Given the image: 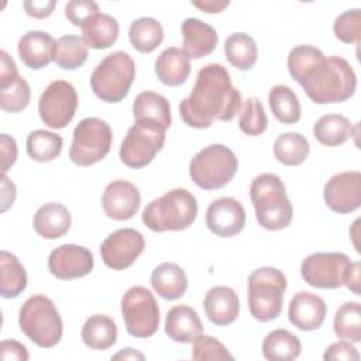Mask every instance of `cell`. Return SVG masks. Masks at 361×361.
Returning <instances> with one entry per match:
<instances>
[{
	"mask_svg": "<svg viewBox=\"0 0 361 361\" xmlns=\"http://www.w3.org/2000/svg\"><path fill=\"white\" fill-rule=\"evenodd\" d=\"M224 54L234 68L240 71H250L257 62L258 49L250 34L234 32L224 41Z\"/></svg>",
	"mask_w": 361,
	"mask_h": 361,
	"instance_id": "35",
	"label": "cell"
},
{
	"mask_svg": "<svg viewBox=\"0 0 361 361\" xmlns=\"http://www.w3.org/2000/svg\"><path fill=\"white\" fill-rule=\"evenodd\" d=\"M203 307L207 319L216 326H228L237 320L240 300L235 290L230 286H213L207 290Z\"/></svg>",
	"mask_w": 361,
	"mask_h": 361,
	"instance_id": "21",
	"label": "cell"
},
{
	"mask_svg": "<svg viewBox=\"0 0 361 361\" xmlns=\"http://www.w3.org/2000/svg\"><path fill=\"white\" fill-rule=\"evenodd\" d=\"M78 109L75 87L66 80H54L41 93L38 113L45 126L54 130L66 127Z\"/></svg>",
	"mask_w": 361,
	"mask_h": 361,
	"instance_id": "12",
	"label": "cell"
},
{
	"mask_svg": "<svg viewBox=\"0 0 361 361\" xmlns=\"http://www.w3.org/2000/svg\"><path fill=\"white\" fill-rule=\"evenodd\" d=\"M145 240L135 228H118L110 233L100 245L103 262L116 271L131 267L142 254Z\"/></svg>",
	"mask_w": 361,
	"mask_h": 361,
	"instance_id": "14",
	"label": "cell"
},
{
	"mask_svg": "<svg viewBox=\"0 0 361 361\" xmlns=\"http://www.w3.org/2000/svg\"><path fill=\"white\" fill-rule=\"evenodd\" d=\"M155 75L166 86H180L190 75V58L183 49L169 47L155 59Z\"/></svg>",
	"mask_w": 361,
	"mask_h": 361,
	"instance_id": "25",
	"label": "cell"
},
{
	"mask_svg": "<svg viewBox=\"0 0 361 361\" xmlns=\"http://www.w3.org/2000/svg\"><path fill=\"white\" fill-rule=\"evenodd\" d=\"M165 128L154 121H135L120 145V159L128 168L147 166L162 149Z\"/></svg>",
	"mask_w": 361,
	"mask_h": 361,
	"instance_id": "10",
	"label": "cell"
},
{
	"mask_svg": "<svg viewBox=\"0 0 361 361\" xmlns=\"http://www.w3.org/2000/svg\"><path fill=\"white\" fill-rule=\"evenodd\" d=\"M310 151L309 141L300 133H283L274 142L275 158L288 166H296L305 162Z\"/></svg>",
	"mask_w": 361,
	"mask_h": 361,
	"instance_id": "37",
	"label": "cell"
},
{
	"mask_svg": "<svg viewBox=\"0 0 361 361\" xmlns=\"http://www.w3.org/2000/svg\"><path fill=\"white\" fill-rule=\"evenodd\" d=\"M343 285H345L354 295H361L360 293V262L358 261L350 262Z\"/></svg>",
	"mask_w": 361,
	"mask_h": 361,
	"instance_id": "50",
	"label": "cell"
},
{
	"mask_svg": "<svg viewBox=\"0 0 361 361\" xmlns=\"http://www.w3.org/2000/svg\"><path fill=\"white\" fill-rule=\"evenodd\" d=\"M193 6L199 10L213 14V13H221L227 6L228 1H217V0H203V1H193Z\"/></svg>",
	"mask_w": 361,
	"mask_h": 361,
	"instance_id": "52",
	"label": "cell"
},
{
	"mask_svg": "<svg viewBox=\"0 0 361 361\" xmlns=\"http://www.w3.org/2000/svg\"><path fill=\"white\" fill-rule=\"evenodd\" d=\"M206 226L219 237H233L245 226V210L234 197H219L206 210Z\"/></svg>",
	"mask_w": 361,
	"mask_h": 361,
	"instance_id": "17",
	"label": "cell"
},
{
	"mask_svg": "<svg viewBox=\"0 0 361 361\" xmlns=\"http://www.w3.org/2000/svg\"><path fill=\"white\" fill-rule=\"evenodd\" d=\"M288 281L282 271L274 267H261L248 278V307L255 320H275L283 306V293Z\"/></svg>",
	"mask_w": 361,
	"mask_h": 361,
	"instance_id": "6",
	"label": "cell"
},
{
	"mask_svg": "<svg viewBox=\"0 0 361 361\" xmlns=\"http://www.w3.org/2000/svg\"><path fill=\"white\" fill-rule=\"evenodd\" d=\"M165 333L176 343L189 344L203 333V324L193 307L188 305H178L171 307L166 313Z\"/></svg>",
	"mask_w": 361,
	"mask_h": 361,
	"instance_id": "23",
	"label": "cell"
},
{
	"mask_svg": "<svg viewBox=\"0 0 361 361\" xmlns=\"http://www.w3.org/2000/svg\"><path fill=\"white\" fill-rule=\"evenodd\" d=\"M21 331L38 347H55L63 334V323L55 303L45 295L30 296L18 313Z\"/></svg>",
	"mask_w": 361,
	"mask_h": 361,
	"instance_id": "5",
	"label": "cell"
},
{
	"mask_svg": "<svg viewBox=\"0 0 361 361\" xmlns=\"http://www.w3.org/2000/svg\"><path fill=\"white\" fill-rule=\"evenodd\" d=\"M135 79V63L123 51H116L104 56L93 69L90 87L93 93L106 103H118L130 92Z\"/></svg>",
	"mask_w": 361,
	"mask_h": 361,
	"instance_id": "7",
	"label": "cell"
},
{
	"mask_svg": "<svg viewBox=\"0 0 361 361\" xmlns=\"http://www.w3.org/2000/svg\"><path fill=\"white\" fill-rule=\"evenodd\" d=\"M25 13L34 18H45L52 14L56 1L54 0H31L23 3Z\"/></svg>",
	"mask_w": 361,
	"mask_h": 361,
	"instance_id": "48",
	"label": "cell"
},
{
	"mask_svg": "<svg viewBox=\"0 0 361 361\" xmlns=\"http://www.w3.org/2000/svg\"><path fill=\"white\" fill-rule=\"evenodd\" d=\"M31 99L30 85L23 76L0 85V107L7 113H18L24 110Z\"/></svg>",
	"mask_w": 361,
	"mask_h": 361,
	"instance_id": "40",
	"label": "cell"
},
{
	"mask_svg": "<svg viewBox=\"0 0 361 361\" xmlns=\"http://www.w3.org/2000/svg\"><path fill=\"white\" fill-rule=\"evenodd\" d=\"M323 197L327 207L338 214L355 212L361 206V173L345 171L333 175L323 188Z\"/></svg>",
	"mask_w": 361,
	"mask_h": 361,
	"instance_id": "15",
	"label": "cell"
},
{
	"mask_svg": "<svg viewBox=\"0 0 361 361\" xmlns=\"http://www.w3.org/2000/svg\"><path fill=\"white\" fill-rule=\"evenodd\" d=\"M261 350L269 361H292L300 355L302 344L289 330L276 329L265 336Z\"/></svg>",
	"mask_w": 361,
	"mask_h": 361,
	"instance_id": "30",
	"label": "cell"
},
{
	"mask_svg": "<svg viewBox=\"0 0 361 361\" xmlns=\"http://www.w3.org/2000/svg\"><path fill=\"white\" fill-rule=\"evenodd\" d=\"M272 114L282 124H295L300 120L302 107L296 93L286 85H275L268 93Z\"/></svg>",
	"mask_w": 361,
	"mask_h": 361,
	"instance_id": "33",
	"label": "cell"
},
{
	"mask_svg": "<svg viewBox=\"0 0 361 361\" xmlns=\"http://www.w3.org/2000/svg\"><path fill=\"white\" fill-rule=\"evenodd\" d=\"M99 13L97 3L92 0H71L65 6V16L75 27H83V24Z\"/></svg>",
	"mask_w": 361,
	"mask_h": 361,
	"instance_id": "44",
	"label": "cell"
},
{
	"mask_svg": "<svg viewBox=\"0 0 361 361\" xmlns=\"http://www.w3.org/2000/svg\"><path fill=\"white\" fill-rule=\"evenodd\" d=\"M17 76L20 75L13 58L6 51H1L0 52V85L13 80Z\"/></svg>",
	"mask_w": 361,
	"mask_h": 361,
	"instance_id": "49",
	"label": "cell"
},
{
	"mask_svg": "<svg viewBox=\"0 0 361 361\" xmlns=\"http://www.w3.org/2000/svg\"><path fill=\"white\" fill-rule=\"evenodd\" d=\"M183 51L192 59H200L214 51L219 42L217 31L207 23L189 17L182 23Z\"/></svg>",
	"mask_w": 361,
	"mask_h": 361,
	"instance_id": "22",
	"label": "cell"
},
{
	"mask_svg": "<svg viewBox=\"0 0 361 361\" xmlns=\"http://www.w3.org/2000/svg\"><path fill=\"white\" fill-rule=\"evenodd\" d=\"M288 71L317 104L341 103L357 89V75L341 56H326L313 45H298L288 55Z\"/></svg>",
	"mask_w": 361,
	"mask_h": 361,
	"instance_id": "1",
	"label": "cell"
},
{
	"mask_svg": "<svg viewBox=\"0 0 361 361\" xmlns=\"http://www.w3.org/2000/svg\"><path fill=\"white\" fill-rule=\"evenodd\" d=\"M55 44L54 37L45 31H28L18 39V56L27 68L42 69L54 61Z\"/></svg>",
	"mask_w": 361,
	"mask_h": 361,
	"instance_id": "20",
	"label": "cell"
},
{
	"mask_svg": "<svg viewBox=\"0 0 361 361\" xmlns=\"http://www.w3.org/2000/svg\"><path fill=\"white\" fill-rule=\"evenodd\" d=\"M151 285L162 299L175 300L185 295L188 276L178 264L162 262L152 269Z\"/></svg>",
	"mask_w": 361,
	"mask_h": 361,
	"instance_id": "26",
	"label": "cell"
},
{
	"mask_svg": "<svg viewBox=\"0 0 361 361\" xmlns=\"http://www.w3.org/2000/svg\"><path fill=\"white\" fill-rule=\"evenodd\" d=\"M87 59V45L83 37L68 34L56 39L54 62L65 69L75 71L80 68Z\"/></svg>",
	"mask_w": 361,
	"mask_h": 361,
	"instance_id": "36",
	"label": "cell"
},
{
	"mask_svg": "<svg viewBox=\"0 0 361 361\" xmlns=\"http://www.w3.org/2000/svg\"><path fill=\"white\" fill-rule=\"evenodd\" d=\"M197 216L196 197L185 188H175L151 200L142 210V223L152 231H180Z\"/></svg>",
	"mask_w": 361,
	"mask_h": 361,
	"instance_id": "4",
	"label": "cell"
},
{
	"mask_svg": "<svg viewBox=\"0 0 361 361\" xmlns=\"http://www.w3.org/2000/svg\"><path fill=\"white\" fill-rule=\"evenodd\" d=\"M333 330L341 340L361 341V305L358 302L343 303L333 319Z\"/></svg>",
	"mask_w": 361,
	"mask_h": 361,
	"instance_id": "39",
	"label": "cell"
},
{
	"mask_svg": "<svg viewBox=\"0 0 361 361\" xmlns=\"http://www.w3.org/2000/svg\"><path fill=\"white\" fill-rule=\"evenodd\" d=\"M121 314L126 330L137 338H147L155 334L159 324V307L144 286H131L121 298Z\"/></svg>",
	"mask_w": 361,
	"mask_h": 361,
	"instance_id": "11",
	"label": "cell"
},
{
	"mask_svg": "<svg viewBox=\"0 0 361 361\" xmlns=\"http://www.w3.org/2000/svg\"><path fill=\"white\" fill-rule=\"evenodd\" d=\"M27 288V272L18 258L6 251H0V295L6 299L17 298Z\"/></svg>",
	"mask_w": 361,
	"mask_h": 361,
	"instance_id": "31",
	"label": "cell"
},
{
	"mask_svg": "<svg viewBox=\"0 0 361 361\" xmlns=\"http://www.w3.org/2000/svg\"><path fill=\"white\" fill-rule=\"evenodd\" d=\"M128 39L134 49L141 54L155 51L164 39L161 23L152 17H140L130 24Z\"/></svg>",
	"mask_w": 361,
	"mask_h": 361,
	"instance_id": "32",
	"label": "cell"
},
{
	"mask_svg": "<svg viewBox=\"0 0 361 361\" xmlns=\"http://www.w3.org/2000/svg\"><path fill=\"white\" fill-rule=\"evenodd\" d=\"M94 267L92 252L82 245L62 244L54 248L48 257L49 272L62 281L86 276Z\"/></svg>",
	"mask_w": 361,
	"mask_h": 361,
	"instance_id": "16",
	"label": "cell"
},
{
	"mask_svg": "<svg viewBox=\"0 0 361 361\" xmlns=\"http://www.w3.org/2000/svg\"><path fill=\"white\" fill-rule=\"evenodd\" d=\"M82 341L92 350H107L117 341V326L106 314H93L83 323Z\"/></svg>",
	"mask_w": 361,
	"mask_h": 361,
	"instance_id": "29",
	"label": "cell"
},
{
	"mask_svg": "<svg viewBox=\"0 0 361 361\" xmlns=\"http://www.w3.org/2000/svg\"><path fill=\"white\" fill-rule=\"evenodd\" d=\"M192 358L196 361L203 360H233V354L227 350V347L219 341L216 337L200 334L193 341Z\"/></svg>",
	"mask_w": 361,
	"mask_h": 361,
	"instance_id": "43",
	"label": "cell"
},
{
	"mask_svg": "<svg viewBox=\"0 0 361 361\" xmlns=\"http://www.w3.org/2000/svg\"><path fill=\"white\" fill-rule=\"evenodd\" d=\"M334 35L345 44H358L361 41V10L351 8L341 13L333 24Z\"/></svg>",
	"mask_w": 361,
	"mask_h": 361,
	"instance_id": "42",
	"label": "cell"
},
{
	"mask_svg": "<svg viewBox=\"0 0 361 361\" xmlns=\"http://www.w3.org/2000/svg\"><path fill=\"white\" fill-rule=\"evenodd\" d=\"M0 357L4 361H27L30 354L24 344L16 340H3L0 344Z\"/></svg>",
	"mask_w": 361,
	"mask_h": 361,
	"instance_id": "46",
	"label": "cell"
},
{
	"mask_svg": "<svg viewBox=\"0 0 361 361\" xmlns=\"http://www.w3.org/2000/svg\"><path fill=\"white\" fill-rule=\"evenodd\" d=\"M144 354L134 348H123L117 354L111 355V360H144Z\"/></svg>",
	"mask_w": 361,
	"mask_h": 361,
	"instance_id": "53",
	"label": "cell"
},
{
	"mask_svg": "<svg viewBox=\"0 0 361 361\" xmlns=\"http://www.w3.org/2000/svg\"><path fill=\"white\" fill-rule=\"evenodd\" d=\"M240 130L251 137L262 134L268 127V118L258 97L251 96L243 102L238 118Z\"/></svg>",
	"mask_w": 361,
	"mask_h": 361,
	"instance_id": "41",
	"label": "cell"
},
{
	"mask_svg": "<svg viewBox=\"0 0 361 361\" xmlns=\"http://www.w3.org/2000/svg\"><path fill=\"white\" fill-rule=\"evenodd\" d=\"M82 32L87 47L94 49H106L117 41L120 25L113 16L97 13L83 24Z\"/></svg>",
	"mask_w": 361,
	"mask_h": 361,
	"instance_id": "28",
	"label": "cell"
},
{
	"mask_svg": "<svg viewBox=\"0 0 361 361\" xmlns=\"http://www.w3.org/2000/svg\"><path fill=\"white\" fill-rule=\"evenodd\" d=\"M350 262L344 252H314L302 261L300 274L313 288L337 289L344 283Z\"/></svg>",
	"mask_w": 361,
	"mask_h": 361,
	"instance_id": "13",
	"label": "cell"
},
{
	"mask_svg": "<svg viewBox=\"0 0 361 361\" xmlns=\"http://www.w3.org/2000/svg\"><path fill=\"white\" fill-rule=\"evenodd\" d=\"M16 199V186L6 176H1V212H6L10 206H13Z\"/></svg>",
	"mask_w": 361,
	"mask_h": 361,
	"instance_id": "51",
	"label": "cell"
},
{
	"mask_svg": "<svg viewBox=\"0 0 361 361\" xmlns=\"http://www.w3.org/2000/svg\"><path fill=\"white\" fill-rule=\"evenodd\" d=\"M238 169L235 154L223 144H210L200 149L189 162V175L195 185L204 190L226 186Z\"/></svg>",
	"mask_w": 361,
	"mask_h": 361,
	"instance_id": "8",
	"label": "cell"
},
{
	"mask_svg": "<svg viewBox=\"0 0 361 361\" xmlns=\"http://www.w3.org/2000/svg\"><path fill=\"white\" fill-rule=\"evenodd\" d=\"M113 131L97 117H86L73 130L69 159L78 166H90L100 162L110 151Z\"/></svg>",
	"mask_w": 361,
	"mask_h": 361,
	"instance_id": "9",
	"label": "cell"
},
{
	"mask_svg": "<svg viewBox=\"0 0 361 361\" xmlns=\"http://www.w3.org/2000/svg\"><path fill=\"white\" fill-rule=\"evenodd\" d=\"M250 197L255 209L257 221L265 230L276 231L290 224L293 206L278 175L261 173L255 176L250 186Z\"/></svg>",
	"mask_w": 361,
	"mask_h": 361,
	"instance_id": "3",
	"label": "cell"
},
{
	"mask_svg": "<svg viewBox=\"0 0 361 361\" xmlns=\"http://www.w3.org/2000/svg\"><path fill=\"white\" fill-rule=\"evenodd\" d=\"M71 213L69 210L55 202L39 206L34 214V230L45 240H56L66 234L71 228Z\"/></svg>",
	"mask_w": 361,
	"mask_h": 361,
	"instance_id": "24",
	"label": "cell"
},
{
	"mask_svg": "<svg viewBox=\"0 0 361 361\" xmlns=\"http://www.w3.org/2000/svg\"><path fill=\"white\" fill-rule=\"evenodd\" d=\"M323 360L324 361H358L360 360V354L357 351V348L353 345V343L347 341V340H340L336 341L333 344H330L324 354H323Z\"/></svg>",
	"mask_w": 361,
	"mask_h": 361,
	"instance_id": "45",
	"label": "cell"
},
{
	"mask_svg": "<svg viewBox=\"0 0 361 361\" xmlns=\"http://www.w3.org/2000/svg\"><path fill=\"white\" fill-rule=\"evenodd\" d=\"M0 145H1V173L6 175L8 168L13 166L17 159V144L13 137L3 133L0 135Z\"/></svg>",
	"mask_w": 361,
	"mask_h": 361,
	"instance_id": "47",
	"label": "cell"
},
{
	"mask_svg": "<svg viewBox=\"0 0 361 361\" xmlns=\"http://www.w3.org/2000/svg\"><path fill=\"white\" fill-rule=\"evenodd\" d=\"M141 195L135 185L126 179L110 182L102 195V206L107 217L113 220H128L140 209Z\"/></svg>",
	"mask_w": 361,
	"mask_h": 361,
	"instance_id": "18",
	"label": "cell"
},
{
	"mask_svg": "<svg viewBox=\"0 0 361 361\" xmlns=\"http://www.w3.org/2000/svg\"><path fill=\"white\" fill-rule=\"evenodd\" d=\"M27 152L31 159L37 162H49L59 157L63 140L61 135L47 131V130H34L27 137Z\"/></svg>",
	"mask_w": 361,
	"mask_h": 361,
	"instance_id": "38",
	"label": "cell"
},
{
	"mask_svg": "<svg viewBox=\"0 0 361 361\" xmlns=\"http://www.w3.org/2000/svg\"><path fill=\"white\" fill-rule=\"evenodd\" d=\"M313 135L320 144L336 147L353 135V124L345 116L324 114L314 123Z\"/></svg>",
	"mask_w": 361,
	"mask_h": 361,
	"instance_id": "34",
	"label": "cell"
},
{
	"mask_svg": "<svg viewBox=\"0 0 361 361\" xmlns=\"http://www.w3.org/2000/svg\"><path fill=\"white\" fill-rule=\"evenodd\" d=\"M327 314L324 300L310 292H298L289 302V322L302 331H312L322 327Z\"/></svg>",
	"mask_w": 361,
	"mask_h": 361,
	"instance_id": "19",
	"label": "cell"
},
{
	"mask_svg": "<svg viewBox=\"0 0 361 361\" xmlns=\"http://www.w3.org/2000/svg\"><path fill=\"white\" fill-rule=\"evenodd\" d=\"M133 116L135 121H154L162 128L171 127V106L165 96L145 90L141 92L133 102Z\"/></svg>",
	"mask_w": 361,
	"mask_h": 361,
	"instance_id": "27",
	"label": "cell"
},
{
	"mask_svg": "<svg viewBox=\"0 0 361 361\" xmlns=\"http://www.w3.org/2000/svg\"><path fill=\"white\" fill-rule=\"evenodd\" d=\"M241 106V93L233 86L228 71L220 63H209L199 69L190 94L179 104V113L185 124L203 130L213 120H233Z\"/></svg>",
	"mask_w": 361,
	"mask_h": 361,
	"instance_id": "2",
	"label": "cell"
}]
</instances>
